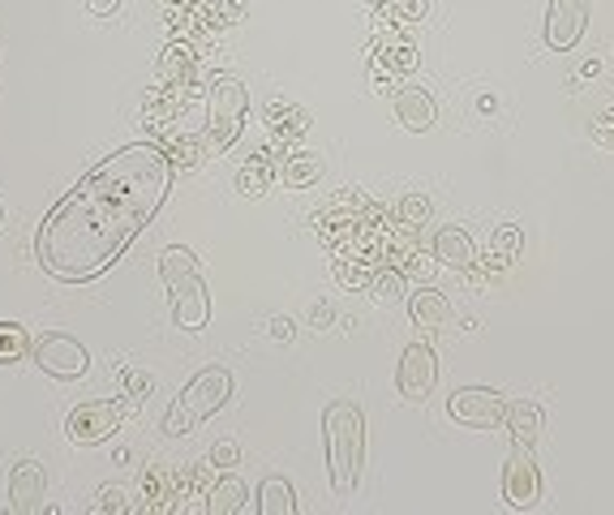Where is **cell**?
<instances>
[{"mask_svg": "<svg viewBox=\"0 0 614 515\" xmlns=\"http://www.w3.org/2000/svg\"><path fill=\"white\" fill-rule=\"evenodd\" d=\"M173 176L176 164L155 142H130L99 160L40 223V266L61 284L103 275L168 202Z\"/></svg>", "mask_w": 614, "mask_h": 515, "instance_id": "cell-1", "label": "cell"}, {"mask_svg": "<svg viewBox=\"0 0 614 515\" xmlns=\"http://www.w3.org/2000/svg\"><path fill=\"white\" fill-rule=\"evenodd\" d=\"M322 442H327V472L340 498L357 490V476L365 464V417L352 399H331L322 413Z\"/></svg>", "mask_w": 614, "mask_h": 515, "instance_id": "cell-2", "label": "cell"}, {"mask_svg": "<svg viewBox=\"0 0 614 515\" xmlns=\"http://www.w3.org/2000/svg\"><path fill=\"white\" fill-rule=\"evenodd\" d=\"M232 391H237V379H232L228 365H207V370H198L189 383L180 386V395L168 404V413H164L160 429H164L168 438H180V434L198 429L202 421H211L223 404L232 399Z\"/></svg>", "mask_w": 614, "mask_h": 515, "instance_id": "cell-3", "label": "cell"}, {"mask_svg": "<svg viewBox=\"0 0 614 515\" xmlns=\"http://www.w3.org/2000/svg\"><path fill=\"white\" fill-rule=\"evenodd\" d=\"M160 275H164V288L173 297L176 327L202 331L211 322V293H207V275H202L198 258L189 254L185 245H168L160 254Z\"/></svg>", "mask_w": 614, "mask_h": 515, "instance_id": "cell-4", "label": "cell"}, {"mask_svg": "<svg viewBox=\"0 0 614 515\" xmlns=\"http://www.w3.org/2000/svg\"><path fill=\"white\" fill-rule=\"evenodd\" d=\"M245 112H250V90L237 74H216V83L207 90V133H202V151L220 155L228 151L241 129H245Z\"/></svg>", "mask_w": 614, "mask_h": 515, "instance_id": "cell-5", "label": "cell"}, {"mask_svg": "<svg viewBox=\"0 0 614 515\" xmlns=\"http://www.w3.org/2000/svg\"><path fill=\"white\" fill-rule=\"evenodd\" d=\"M379 211V202L370 198V194H361V189H349V194H336V198H327L322 202V211L314 215V232L322 237V245H331V250H340V241L349 245L352 237L374 219Z\"/></svg>", "mask_w": 614, "mask_h": 515, "instance_id": "cell-6", "label": "cell"}, {"mask_svg": "<svg viewBox=\"0 0 614 515\" xmlns=\"http://www.w3.org/2000/svg\"><path fill=\"white\" fill-rule=\"evenodd\" d=\"M31 352H35V365L44 370L47 379H61V383H78L90 370V352L74 336H65V331L40 336V340L31 343Z\"/></svg>", "mask_w": 614, "mask_h": 515, "instance_id": "cell-7", "label": "cell"}, {"mask_svg": "<svg viewBox=\"0 0 614 515\" xmlns=\"http://www.w3.org/2000/svg\"><path fill=\"white\" fill-rule=\"evenodd\" d=\"M121 417H125V399H87L65 417V434L78 447H99L117 434Z\"/></svg>", "mask_w": 614, "mask_h": 515, "instance_id": "cell-8", "label": "cell"}, {"mask_svg": "<svg viewBox=\"0 0 614 515\" xmlns=\"http://www.w3.org/2000/svg\"><path fill=\"white\" fill-rule=\"evenodd\" d=\"M395 386L408 404H426L439 386V352L426 340H413L399 357V370H395Z\"/></svg>", "mask_w": 614, "mask_h": 515, "instance_id": "cell-9", "label": "cell"}, {"mask_svg": "<svg viewBox=\"0 0 614 515\" xmlns=\"http://www.w3.org/2000/svg\"><path fill=\"white\" fill-rule=\"evenodd\" d=\"M503 503L516 512H528L541 503V469L533 460V447L525 442H512V456L503 464Z\"/></svg>", "mask_w": 614, "mask_h": 515, "instance_id": "cell-10", "label": "cell"}, {"mask_svg": "<svg viewBox=\"0 0 614 515\" xmlns=\"http://www.w3.org/2000/svg\"><path fill=\"white\" fill-rule=\"evenodd\" d=\"M447 413L451 421L469 429H498L503 417H507V399L490 386H460L451 399H447Z\"/></svg>", "mask_w": 614, "mask_h": 515, "instance_id": "cell-11", "label": "cell"}, {"mask_svg": "<svg viewBox=\"0 0 614 515\" xmlns=\"http://www.w3.org/2000/svg\"><path fill=\"white\" fill-rule=\"evenodd\" d=\"M589 26V0H550L546 9V47L555 52H571L584 40Z\"/></svg>", "mask_w": 614, "mask_h": 515, "instance_id": "cell-12", "label": "cell"}, {"mask_svg": "<svg viewBox=\"0 0 614 515\" xmlns=\"http://www.w3.org/2000/svg\"><path fill=\"white\" fill-rule=\"evenodd\" d=\"M266 125H271V155H288L293 146H297V138H306V129L314 125V117H309L301 103H293V99H271L266 103Z\"/></svg>", "mask_w": 614, "mask_h": 515, "instance_id": "cell-13", "label": "cell"}, {"mask_svg": "<svg viewBox=\"0 0 614 515\" xmlns=\"http://www.w3.org/2000/svg\"><path fill=\"white\" fill-rule=\"evenodd\" d=\"M44 490H47V472L40 460H18L9 472V507L18 515H35L44 507Z\"/></svg>", "mask_w": 614, "mask_h": 515, "instance_id": "cell-14", "label": "cell"}, {"mask_svg": "<svg viewBox=\"0 0 614 515\" xmlns=\"http://www.w3.org/2000/svg\"><path fill=\"white\" fill-rule=\"evenodd\" d=\"M417 69V47L413 43H383L379 52H374V90H383V95H395L404 78Z\"/></svg>", "mask_w": 614, "mask_h": 515, "instance_id": "cell-15", "label": "cell"}, {"mask_svg": "<svg viewBox=\"0 0 614 515\" xmlns=\"http://www.w3.org/2000/svg\"><path fill=\"white\" fill-rule=\"evenodd\" d=\"M395 117H399V125L404 129L426 133V129H435V121H439V103H435V95L421 90V86H399V90H395Z\"/></svg>", "mask_w": 614, "mask_h": 515, "instance_id": "cell-16", "label": "cell"}, {"mask_svg": "<svg viewBox=\"0 0 614 515\" xmlns=\"http://www.w3.org/2000/svg\"><path fill=\"white\" fill-rule=\"evenodd\" d=\"M430 254H435V262H442V266L469 271V266L478 262V241H473L464 228H439L435 241H430Z\"/></svg>", "mask_w": 614, "mask_h": 515, "instance_id": "cell-17", "label": "cell"}, {"mask_svg": "<svg viewBox=\"0 0 614 515\" xmlns=\"http://www.w3.org/2000/svg\"><path fill=\"white\" fill-rule=\"evenodd\" d=\"M198 83V56L189 52V43H168L160 52V86H173V90H185V86Z\"/></svg>", "mask_w": 614, "mask_h": 515, "instance_id": "cell-18", "label": "cell"}, {"mask_svg": "<svg viewBox=\"0 0 614 515\" xmlns=\"http://www.w3.org/2000/svg\"><path fill=\"white\" fill-rule=\"evenodd\" d=\"M275 160L279 155H271V146H263V151H254L245 164H241V172H237V189H241V198H263L266 189L275 185Z\"/></svg>", "mask_w": 614, "mask_h": 515, "instance_id": "cell-19", "label": "cell"}, {"mask_svg": "<svg viewBox=\"0 0 614 515\" xmlns=\"http://www.w3.org/2000/svg\"><path fill=\"white\" fill-rule=\"evenodd\" d=\"M520 254H525V232H520L516 223L494 228V237H490V245H485L490 271H512V266L520 262Z\"/></svg>", "mask_w": 614, "mask_h": 515, "instance_id": "cell-20", "label": "cell"}, {"mask_svg": "<svg viewBox=\"0 0 614 515\" xmlns=\"http://www.w3.org/2000/svg\"><path fill=\"white\" fill-rule=\"evenodd\" d=\"M245 503H250V490H245V481L232 469H223L220 481L207 490V512L211 515H237L245 512Z\"/></svg>", "mask_w": 614, "mask_h": 515, "instance_id": "cell-21", "label": "cell"}, {"mask_svg": "<svg viewBox=\"0 0 614 515\" xmlns=\"http://www.w3.org/2000/svg\"><path fill=\"white\" fill-rule=\"evenodd\" d=\"M408 314H413V322L421 327V331H439L451 322V300L435 293V288H421V293H413L408 300Z\"/></svg>", "mask_w": 614, "mask_h": 515, "instance_id": "cell-22", "label": "cell"}, {"mask_svg": "<svg viewBox=\"0 0 614 515\" xmlns=\"http://www.w3.org/2000/svg\"><path fill=\"white\" fill-rule=\"evenodd\" d=\"M503 426H507V434H512V442L533 447V442L541 438V408H537L533 399H516V404H507Z\"/></svg>", "mask_w": 614, "mask_h": 515, "instance_id": "cell-23", "label": "cell"}, {"mask_svg": "<svg viewBox=\"0 0 614 515\" xmlns=\"http://www.w3.org/2000/svg\"><path fill=\"white\" fill-rule=\"evenodd\" d=\"M318 176H322V160L309 155V151H288V155L279 160V180H284L288 189H309Z\"/></svg>", "mask_w": 614, "mask_h": 515, "instance_id": "cell-24", "label": "cell"}, {"mask_svg": "<svg viewBox=\"0 0 614 515\" xmlns=\"http://www.w3.org/2000/svg\"><path fill=\"white\" fill-rule=\"evenodd\" d=\"M421 18H426V0H387V4L374 9V31L379 26L383 31H404V26L421 22Z\"/></svg>", "mask_w": 614, "mask_h": 515, "instance_id": "cell-25", "label": "cell"}, {"mask_svg": "<svg viewBox=\"0 0 614 515\" xmlns=\"http://www.w3.org/2000/svg\"><path fill=\"white\" fill-rule=\"evenodd\" d=\"M146 485H142V507L146 512H173V494H176V476L164 464H155V469H146L142 476Z\"/></svg>", "mask_w": 614, "mask_h": 515, "instance_id": "cell-26", "label": "cell"}, {"mask_svg": "<svg viewBox=\"0 0 614 515\" xmlns=\"http://www.w3.org/2000/svg\"><path fill=\"white\" fill-rule=\"evenodd\" d=\"M259 512L263 515H293L297 512V494L288 485V476H266L259 490Z\"/></svg>", "mask_w": 614, "mask_h": 515, "instance_id": "cell-27", "label": "cell"}, {"mask_svg": "<svg viewBox=\"0 0 614 515\" xmlns=\"http://www.w3.org/2000/svg\"><path fill=\"white\" fill-rule=\"evenodd\" d=\"M426 219H430V198L426 194H408V198L395 202V228L399 232H417Z\"/></svg>", "mask_w": 614, "mask_h": 515, "instance_id": "cell-28", "label": "cell"}, {"mask_svg": "<svg viewBox=\"0 0 614 515\" xmlns=\"http://www.w3.org/2000/svg\"><path fill=\"white\" fill-rule=\"evenodd\" d=\"M31 336H26V327H18V322H0V365H13V361H22L26 352H31Z\"/></svg>", "mask_w": 614, "mask_h": 515, "instance_id": "cell-29", "label": "cell"}, {"mask_svg": "<svg viewBox=\"0 0 614 515\" xmlns=\"http://www.w3.org/2000/svg\"><path fill=\"white\" fill-rule=\"evenodd\" d=\"M374 300H395L404 293V271L392 266V262H383L379 271H374V280H370V288H365Z\"/></svg>", "mask_w": 614, "mask_h": 515, "instance_id": "cell-30", "label": "cell"}, {"mask_svg": "<svg viewBox=\"0 0 614 515\" xmlns=\"http://www.w3.org/2000/svg\"><path fill=\"white\" fill-rule=\"evenodd\" d=\"M121 379H125V395H121L125 404H142V399L155 391V379H151L146 370H125Z\"/></svg>", "mask_w": 614, "mask_h": 515, "instance_id": "cell-31", "label": "cell"}, {"mask_svg": "<svg viewBox=\"0 0 614 515\" xmlns=\"http://www.w3.org/2000/svg\"><path fill=\"white\" fill-rule=\"evenodd\" d=\"M133 503L121 494V490H99L95 498H90V512H130Z\"/></svg>", "mask_w": 614, "mask_h": 515, "instance_id": "cell-32", "label": "cell"}, {"mask_svg": "<svg viewBox=\"0 0 614 515\" xmlns=\"http://www.w3.org/2000/svg\"><path fill=\"white\" fill-rule=\"evenodd\" d=\"M237 460H241V447H237L232 438H220L216 451H211V464H216V469H237Z\"/></svg>", "mask_w": 614, "mask_h": 515, "instance_id": "cell-33", "label": "cell"}, {"mask_svg": "<svg viewBox=\"0 0 614 515\" xmlns=\"http://www.w3.org/2000/svg\"><path fill=\"white\" fill-rule=\"evenodd\" d=\"M266 331H271V340H275V343H293V340H297V322H293V318H284V314H275Z\"/></svg>", "mask_w": 614, "mask_h": 515, "instance_id": "cell-34", "label": "cell"}, {"mask_svg": "<svg viewBox=\"0 0 614 515\" xmlns=\"http://www.w3.org/2000/svg\"><path fill=\"white\" fill-rule=\"evenodd\" d=\"M593 138H597L602 146H614V108L606 112V117H597V121H593Z\"/></svg>", "mask_w": 614, "mask_h": 515, "instance_id": "cell-35", "label": "cell"}, {"mask_svg": "<svg viewBox=\"0 0 614 515\" xmlns=\"http://www.w3.org/2000/svg\"><path fill=\"white\" fill-rule=\"evenodd\" d=\"M331 318H336V314H331V305H327V300H314L309 322H314V327H331Z\"/></svg>", "mask_w": 614, "mask_h": 515, "instance_id": "cell-36", "label": "cell"}, {"mask_svg": "<svg viewBox=\"0 0 614 515\" xmlns=\"http://www.w3.org/2000/svg\"><path fill=\"white\" fill-rule=\"evenodd\" d=\"M117 4H121V0H87V9L90 13H99V18H103V13H112Z\"/></svg>", "mask_w": 614, "mask_h": 515, "instance_id": "cell-37", "label": "cell"}, {"mask_svg": "<svg viewBox=\"0 0 614 515\" xmlns=\"http://www.w3.org/2000/svg\"><path fill=\"white\" fill-rule=\"evenodd\" d=\"M365 4H370V9H379V4H387V0H365Z\"/></svg>", "mask_w": 614, "mask_h": 515, "instance_id": "cell-38", "label": "cell"}, {"mask_svg": "<svg viewBox=\"0 0 614 515\" xmlns=\"http://www.w3.org/2000/svg\"><path fill=\"white\" fill-rule=\"evenodd\" d=\"M0 219H4V207H0Z\"/></svg>", "mask_w": 614, "mask_h": 515, "instance_id": "cell-39", "label": "cell"}]
</instances>
